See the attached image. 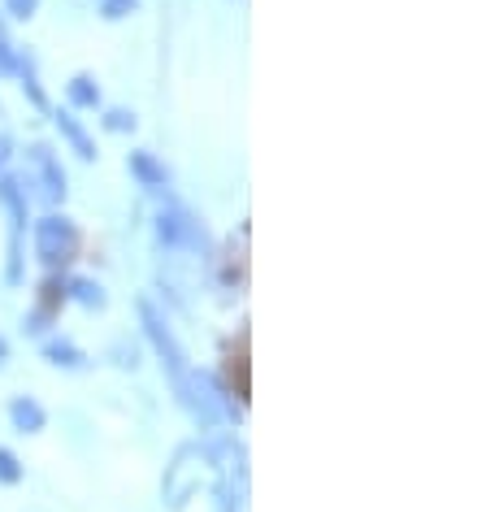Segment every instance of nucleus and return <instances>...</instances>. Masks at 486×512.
Returning a JSON list of instances; mask_svg holds the SVG:
<instances>
[]
</instances>
